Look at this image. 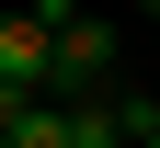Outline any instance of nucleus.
<instances>
[{
	"instance_id": "5",
	"label": "nucleus",
	"mask_w": 160,
	"mask_h": 148,
	"mask_svg": "<svg viewBox=\"0 0 160 148\" xmlns=\"http://www.w3.org/2000/svg\"><path fill=\"white\" fill-rule=\"evenodd\" d=\"M0 148H12V125H0Z\"/></svg>"
},
{
	"instance_id": "6",
	"label": "nucleus",
	"mask_w": 160,
	"mask_h": 148,
	"mask_svg": "<svg viewBox=\"0 0 160 148\" xmlns=\"http://www.w3.org/2000/svg\"><path fill=\"white\" fill-rule=\"evenodd\" d=\"M149 148H160V137H149Z\"/></svg>"
},
{
	"instance_id": "2",
	"label": "nucleus",
	"mask_w": 160,
	"mask_h": 148,
	"mask_svg": "<svg viewBox=\"0 0 160 148\" xmlns=\"http://www.w3.org/2000/svg\"><path fill=\"white\" fill-rule=\"evenodd\" d=\"M0 80L57 91V23H46V12H12V23H0Z\"/></svg>"
},
{
	"instance_id": "1",
	"label": "nucleus",
	"mask_w": 160,
	"mask_h": 148,
	"mask_svg": "<svg viewBox=\"0 0 160 148\" xmlns=\"http://www.w3.org/2000/svg\"><path fill=\"white\" fill-rule=\"evenodd\" d=\"M114 57H126V34L80 12V23L57 34V103H80V91H103V80H114Z\"/></svg>"
},
{
	"instance_id": "3",
	"label": "nucleus",
	"mask_w": 160,
	"mask_h": 148,
	"mask_svg": "<svg viewBox=\"0 0 160 148\" xmlns=\"http://www.w3.org/2000/svg\"><path fill=\"white\" fill-rule=\"evenodd\" d=\"M69 137H80V125H69V103H57V91H34L23 114H12V148H69Z\"/></svg>"
},
{
	"instance_id": "4",
	"label": "nucleus",
	"mask_w": 160,
	"mask_h": 148,
	"mask_svg": "<svg viewBox=\"0 0 160 148\" xmlns=\"http://www.w3.org/2000/svg\"><path fill=\"white\" fill-rule=\"evenodd\" d=\"M149 46H160V12H149Z\"/></svg>"
}]
</instances>
